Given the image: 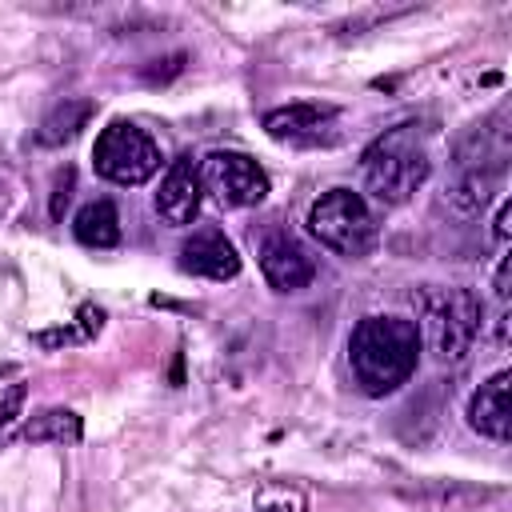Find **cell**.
<instances>
[{
    "label": "cell",
    "instance_id": "6da1fadb",
    "mask_svg": "<svg viewBox=\"0 0 512 512\" xmlns=\"http://www.w3.org/2000/svg\"><path fill=\"white\" fill-rule=\"evenodd\" d=\"M508 160H512V124H508V108H496L492 116L468 124V132L452 148L448 184H444L452 208L476 216L500 192Z\"/></svg>",
    "mask_w": 512,
    "mask_h": 512
},
{
    "label": "cell",
    "instance_id": "7a4b0ae2",
    "mask_svg": "<svg viewBox=\"0 0 512 512\" xmlns=\"http://www.w3.org/2000/svg\"><path fill=\"white\" fill-rule=\"evenodd\" d=\"M420 332L404 316H364L348 336V364L368 396L404 388L420 364Z\"/></svg>",
    "mask_w": 512,
    "mask_h": 512
},
{
    "label": "cell",
    "instance_id": "3957f363",
    "mask_svg": "<svg viewBox=\"0 0 512 512\" xmlns=\"http://www.w3.org/2000/svg\"><path fill=\"white\" fill-rule=\"evenodd\" d=\"M360 168H364V184L368 192L380 200V204H408L412 192L428 180L432 164H428V148H424V136L416 124H396L388 132H380L364 156H360Z\"/></svg>",
    "mask_w": 512,
    "mask_h": 512
},
{
    "label": "cell",
    "instance_id": "277c9868",
    "mask_svg": "<svg viewBox=\"0 0 512 512\" xmlns=\"http://www.w3.org/2000/svg\"><path fill=\"white\" fill-rule=\"evenodd\" d=\"M484 304L468 292V288H428L424 292V320H420V344H428V352L440 364H460L476 336H480V320Z\"/></svg>",
    "mask_w": 512,
    "mask_h": 512
},
{
    "label": "cell",
    "instance_id": "5b68a950",
    "mask_svg": "<svg viewBox=\"0 0 512 512\" xmlns=\"http://www.w3.org/2000/svg\"><path fill=\"white\" fill-rule=\"evenodd\" d=\"M308 232L328 252H336L344 260H364L380 240V228H376V216H372L368 200L352 188H328L320 200H312Z\"/></svg>",
    "mask_w": 512,
    "mask_h": 512
},
{
    "label": "cell",
    "instance_id": "8992f818",
    "mask_svg": "<svg viewBox=\"0 0 512 512\" xmlns=\"http://www.w3.org/2000/svg\"><path fill=\"white\" fill-rule=\"evenodd\" d=\"M92 168L96 176H104L108 184L120 188H136L144 180L156 176L160 168V148L156 140L136 128L132 120H112L108 128H100L96 144H92Z\"/></svg>",
    "mask_w": 512,
    "mask_h": 512
},
{
    "label": "cell",
    "instance_id": "52a82bcc",
    "mask_svg": "<svg viewBox=\"0 0 512 512\" xmlns=\"http://www.w3.org/2000/svg\"><path fill=\"white\" fill-rule=\"evenodd\" d=\"M200 180L224 208H252L268 196V172L244 152H212L200 168Z\"/></svg>",
    "mask_w": 512,
    "mask_h": 512
},
{
    "label": "cell",
    "instance_id": "ba28073f",
    "mask_svg": "<svg viewBox=\"0 0 512 512\" xmlns=\"http://www.w3.org/2000/svg\"><path fill=\"white\" fill-rule=\"evenodd\" d=\"M260 124L276 144H292V148L336 144V108L328 104H284V108L264 112Z\"/></svg>",
    "mask_w": 512,
    "mask_h": 512
},
{
    "label": "cell",
    "instance_id": "9c48e42d",
    "mask_svg": "<svg viewBox=\"0 0 512 512\" xmlns=\"http://www.w3.org/2000/svg\"><path fill=\"white\" fill-rule=\"evenodd\" d=\"M200 200H204V180L192 156H176L172 168L160 180L156 192V216L172 228H188L200 216Z\"/></svg>",
    "mask_w": 512,
    "mask_h": 512
},
{
    "label": "cell",
    "instance_id": "30bf717a",
    "mask_svg": "<svg viewBox=\"0 0 512 512\" xmlns=\"http://www.w3.org/2000/svg\"><path fill=\"white\" fill-rule=\"evenodd\" d=\"M260 272L276 292H300L316 280V264L304 244L288 232H268L260 240Z\"/></svg>",
    "mask_w": 512,
    "mask_h": 512
},
{
    "label": "cell",
    "instance_id": "8fae6325",
    "mask_svg": "<svg viewBox=\"0 0 512 512\" xmlns=\"http://www.w3.org/2000/svg\"><path fill=\"white\" fill-rule=\"evenodd\" d=\"M180 268L204 280H232L240 272V252L220 228H200L180 244Z\"/></svg>",
    "mask_w": 512,
    "mask_h": 512
},
{
    "label": "cell",
    "instance_id": "7c38bea8",
    "mask_svg": "<svg viewBox=\"0 0 512 512\" xmlns=\"http://www.w3.org/2000/svg\"><path fill=\"white\" fill-rule=\"evenodd\" d=\"M508 372H496V376H488L476 392H472V400H468V424H472V432H480V436H488V440H496V444H504L508 436H512V404H508Z\"/></svg>",
    "mask_w": 512,
    "mask_h": 512
},
{
    "label": "cell",
    "instance_id": "4fadbf2b",
    "mask_svg": "<svg viewBox=\"0 0 512 512\" xmlns=\"http://www.w3.org/2000/svg\"><path fill=\"white\" fill-rule=\"evenodd\" d=\"M92 112H96V104L92 100H60L44 120H40V128H36V144L40 148H60V144H68V140H76L80 136V128L92 120Z\"/></svg>",
    "mask_w": 512,
    "mask_h": 512
},
{
    "label": "cell",
    "instance_id": "5bb4252c",
    "mask_svg": "<svg viewBox=\"0 0 512 512\" xmlns=\"http://www.w3.org/2000/svg\"><path fill=\"white\" fill-rule=\"evenodd\" d=\"M72 236L84 248H116L120 244V212L112 200H92L76 212L72 220Z\"/></svg>",
    "mask_w": 512,
    "mask_h": 512
},
{
    "label": "cell",
    "instance_id": "9a60e30c",
    "mask_svg": "<svg viewBox=\"0 0 512 512\" xmlns=\"http://www.w3.org/2000/svg\"><path fill=\"white\" fill-rule=\"evenodd\" d=\"M20 436L28 444H76L84 436V424H80V416L72 408H44V412L28 416Z\"/></svg>",
    "mask_w": 512,
    "mask_h": 512
},
{
    "label": "cell",
    "instance_id": "2e32d148",
    "mask_svg": "<svg viewBox=\"0 0 512 512\" xmlns=\"http://www.w3.org/2000/svg\"><path fill=\"white\" fill-rule=\"evenodd\" d=\"M24 396H28L24 384H12V388L0 396V440L12 436V428H16V420H20V408H24Z\"/></svg>",
    "mask_w": 512,
    "mask_h": 512
},
{
    "label": "cell",
    "instance_id": "e0dca14e",
    "mask_svg": "<svg viewBox=\"0 0 512 512\" xmlns=\"http://www.w3.org/2000/svg\"><path fill=\"white\" fill-rule=\"evenodd\" d=\"M72 180H76V172H72V168H64V172L56 176V196H52V220H60V216H64V204H68Z\"/></svg>",
    "mask_w": 512,
    "mask_h": 512
},
{
    "label": "cell",
    "instance_id": "ac0fdd59",
    "mask_svg": "<svg viewBox=\"0 0 512 512\" xmlns=\"http://www.w3.org/2000/svg\"><path fill=\"white\" fill-rule=\"evenodd\" d=\"M492 288H496V300H500V308H508V256H500V268H496V280H492Z\"/></svg>",
    "mask_w": 512,
    "mask_h": 512
},
{
    "label": "cell",
    "instance_id": "d6986e66",
    "mask_svg": "<svg viewBox=\"0 0 512 512\" xmlns=\"http://www.w3.org/2000/svg\"><path fill=\"white\" fill-rule=\"evenodd\" d=\"M508 212H512V204H508V200H500V208H496V220H492L496 244H504V240H508Z\"/></svg>",
    "mask_w": 512,
    "mask_h": 512
},
{
    "label": "cell",
    "instance_id": "ffe728a7",
    "mask_svg": "<svg viewBox=\"0 0 512 512\" xmlns=\"http://www.w3.org/2000/svg\"><path fill=\"white\" fill-rule=\"evenodd\" d=\"M256 512H300V500H280V504H268V508H256Z\"/></svg>",
    "mask_w": 512,
    "mask_h": 512
}]
</instances>
